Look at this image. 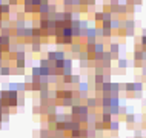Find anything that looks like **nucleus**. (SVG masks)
<instances>
[{"instance_id": "nucleus-1", "label": "nucleus", "mask_w": 146, "mask_h": 138, "mask_svg": "<svg viewBox=\"0 0 146 138\" xmlns=\"http://www.w3.org/2000/svg\"><path fill=\"white\" fill-rule=\"evenodd\" d=\"M96 52H97V55H102L103 54V43H96Z\"/></svg>"}, {"instance_id": "nucleus-2", "label": "nucleus", "mask_w": 146, "mask_h": 138, "mask_svg": "<svg viewBox=\"0 0 146 138\" xmlns=\"http://www.w3.org/2000/svg\"><path fill=\"white\" fill-rule=\"evenodd\" d=\"M96 20L98 22V20H103V14H102V13H97L96 14Z\"/></svg>"}, {"instance_id": "nucleus-3", "label": "nucleus", "mask_w": 146, "mask_h": 138, "mask_svg": "<svg viewBox=\"0 0 146 138\" xmlns=\"http://www.w3.org/2000/svg\"><path fill=\"white\" fill-rule=\"evenodd\" d=\"M126 65H128L126 60H120V61H118V66H120V68H126Z\"/></svg>"}]
</instances>
